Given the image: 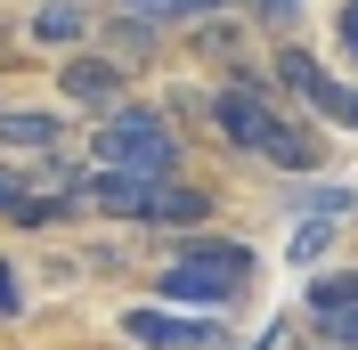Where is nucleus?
I'll use <instances>...</instances> for the list:
<instances>
[{
	"label": "nucleus",
	"mask_w": 358,
	"mask_h": 350,
	"mask_svg": "<svg viewBox=\"0 0 358 350\" xmlns=\"http://www.w3.org/2000/svg\"><path fill=\"white\" fill-rule=\"evenodd\" d=\"M245 285H252V253H245L236 237H187V244H171L155 293H163L171 309H203V318H220L228 302H245Z\"/></svg>",
	"instance_id": "1"
},
{
	"label": "nucleus",
	"mask_w": 358,
	"mask_h": 350,
	"mask_svg": "<svg viewBox=\"0 0 358 350\" xmlns=\"http://www.w3.org/2000/svg\"><path fill=\"white\" fill-rule=\"evenodd\" d=\"M90 172H138V179H179V131L155 106H114L90 131Z\"/></svg>",
	"instance_id": "2"
},
{
	"label": "nucleus",
	"mask_w": 358,
	"mask_h": 350,
	"mask_svg": "<svg viewBox=\"0 0 358 350\" xmlns=\"http://www.w3.org/2000/svg\"><path fill=\"white\" fill-rule=\"evenodd\" d=\"M122 334L138 350H228V326L203 309H171V302H138L122 309Z\"/></svg>",
	"instance_id": "3"
},
{
	"label": "nucleus",
	"mask_w": 358,
	"mask_h": 350,
	"mask_svg": "<svg viewBox=\"0 0 358 350\" xmlns=\"http://www.w3.org/2000/svg\"><path fill=\"white\" fill-rule=\"evenodd\" d=\"M212 122H220V139L236 155H261L268 131H277V106H268L261 82H228V90H212Z\"/></svg>",
	"instance_id": "4"
},
{
	"label": "nucleus",
	"mask_w": 358,
	"mask_h": 350,
	"mask_svg": "<svg viewBox=\"0 0 358 350\" xmlns=\"http://www.w3.org/2000/svg\"><path fill=\"white\" fill-rule=\"evenodd\" d=\"M57 98L106 122L114 106H131V74L114 66V57H66V66H57Z\"/></svg>",
	"instance_id": "5"
},
{
	"label": "nucleus",
	"mask_w": 358,
	"mask_h": 350,
	"mask_svg": "<svg viewBox=\"0 0 358 350\" xmlns=\"http://www.w3.org/2000/svg\"><path fill=\"white\" fill-rule=\"evenodd\" d=\"M277 82H285L293 98H310L326 122H350V131H358V90H350V82H334V74H317L310 49H277Z\"/></svg>",
	"instance_id": "6"
},
{
	"label": "nucleus",
	"mask_w": 358,
	"mask_h": 350,
	"mask_svg": "<svg viewBox=\"0 0 358 350\" xmlns=\"http://www.w3.org/2000/svg\"><path fill=\"white\" fill-rule=\"evenodd\" d=\"M163 179H138V172H82V204L106 220H155Z\"/></svg>",
	"instance_id": "7"
},
{
	"label": "nucleus",
	"mask_w": 358,
	"mask_h": 350,
	"mask_svg": "<svg viewBox=\"0 0 358 350\" xmlns=\"http://www.w3.org/2000/svg\"><path fill=\"white\" fill-rule=\"evenodd\" d=\"M57 139H66V114H41V106L0 114V147H17V155H49Z\"/></svg>",
	"instance_id": "8"
},
{
	"label": "nucleus",
	"mask_w": 358,
	"mask_h": 350,
	"mask_svg": "<svg viewBox=\"0 0 358 350\" xmlns=\"http://www.w3.org/2000/svg\"><path fill=\"white\" fill-rule=\"evenodd\" d=\"M317 131H301L293 114H277V131H268V147H261V163H277V172H317Z\"/></svg>",
	"instance_id": "9"
},
{
	"label": "nucleus",
	"mask_w": 358,
	"mask_h": 350,
	"mask_svg": "<svg viewBox=\"0 0 358 350\" xmlns=\"http://www.w3.org/2000/svg\"><path fill=\"white\" fill-rule=\"evenodd\" d=\"M212 220V196H203L196 179H163V196H155V228H203Z\"/></svg>",
	"instance_id": "10"
},
{
	"label": "nucleus",
	"mask_w": 358,
	"mask_h": 350,
	"mask_svg": "<svg viewBox=\"0 0 358 350\" xmlns=\"http://www.w3.org/2000/svg\"><path fill=\"white\" fill-rule=\"evenodd\" d=\"M82 33H90V8H82V0H41V8H33V41L73 49Z\"/></svg>",
	"instance_id": "11"
},
{
	"label": "nucleus",
	"mask_w": 358,
	"mask_h": 350,
	"mask_svg": "<svg viewBox=\"0 0 358 350\" xmlns=\"http://www.w3.org/2000/svg\"><path fill=\"white\" fill-rule=\"evenodd\" d=\"M147 49H155V17H131V8L106 17V57H114L122 74H131V57H147Z\"/></svg>",
	"instance_id": "12"
},
{
	"label": "nucleus",
	"mask_w": 358,
	"mask_h": 350,
	"mask_svg": "<svg viewBox=\"0 0 358 350\" xmlns=\"http://www.w3.org/2000/svg\"><path fill=\"white\" fill-rule=\"evenodd\" d=\"M310 318H334V309H358V269H326V277H310Z\"/></svg>",
	"instance_id": "13"
},
{
	"label": "nucleus",
	"mask_w": 358,
	"mask_h": 350,
	"mask_svg": "<svg viewBox=\"0 0 358 350\" xmlns=\"http://www.w3.org/2000/svg\"><path fill=\"white\" fill-rule=\"evenodd\" d=\"M350 204H358L350 179H326V188H301V196H293V212H301V220H342Z\"/></svg>",
	"instance_id": "14"
},
{
	"label": "nucleus",
	"mask_w": 358,
	"mask_h": 350,
	"mask_svg": "<svg viewBox=\"0 0 358 350\" xmlns=\"http://www.w3.org/2000/svg\"><path fill=\"white\" fill-rule=\"evenodd\" d=\"M326 244H334V220H301L293 244H285V261H293V269H317V261H326Z\"/></svg>",
	"instance_id": "15"
},
{
	"label": "nucleus",
	"mask_w": 358,
	"mask_h": 350,
	"mask_svg": "<svg viewBox=\"0 0 358 350\" xmlns=\"http://www.w3.org/2000/svg\"><path fill=\"white\" fill-rule=\"evenodd\" d=\"M114 8H131V17H220L236 0H114Z\"/></svg>",
	"instance_id": "16"
},
{
	"label": "nucleus",
	"mask_w": 358,
	"mask_h": 350,
	"mask_svg": "<svg viewBox=\"0 0 358 350\" xmlns=\"http://www.w3.org/2000/svg\"><path fill=\"white\" fill-rule=\"evenodd\" d=\"M317 342H326V350H358V309H334V318H317Z\"/></svg>",
	"instance_id": "17"
},
{
	"label": "nucleus",
	"mask_w": 358,
	"mask_h": 350,
	"mask_svg": "<svg viewBox=\"0 0 358 350\" xmlns=\"http://www.w3.org/2000/svg\"><path fill=\"white\" fill-rule=\"evenodd\" d=\"M245 8H252L261 24H293V17H301V0H245Z\"/></svg>",
	"instance_id": "18"
},
{
	"label": "nucleus",
	"mask_w": 358,
	"mask_h": 350,
	"mask_svg": "<svg viewBox=\"0 0 358 350\" xmlns=\"http://www.w3.org/2000/svg\"><path fill=\"white\" fill-rule=\"evenodd\" d=\"M334 33H342V49H350V66H358V0H342V17H334Z\"/></svg>",
	"instance_id": "19"
},
{
	"label": "nucleus",
	"mask_w": 358,
	"mask_h": 350,
	"mask_svg": "<svg viewBox=\"0 0 358 350\" xmlns=\"http://www.w3.org/2000/svg\"><path fill=\"white\" fill-rule=\"evenodd\" d=\"M17 309H24V293H17V269L0 261V318H17Z\"/></svg>",
	"instance_id": "20"
},
{
	"label": "nucleus",
	"mask_w": 358,
	"mask_h": 350,
	"mask_svg": "<svg viewBox=\"0 0 358 350\" xmlns=\"http://www.w3.org/2000/svg\"><path fill=\"white\" fill-rule=\"evenodd\" d=\"M8 196H17V172H8V163H0V212H8Z\"/></svg>",
	"instance_id": "21"
},
{
	"label": "nucleus",
	"mask_w": 358,
	"mask_h": 350,
	"mask_svg": "<svg viewBox=\"0 0 358 350\" xmlns=\"http://www.w3.org/2000/svg\"><path fill=\"white\" fill-rule=\"evenodd\" d=\"M0 41H8V33H0Z\"/></svg>",
	"instance_id": "22"
}]
</instances>
